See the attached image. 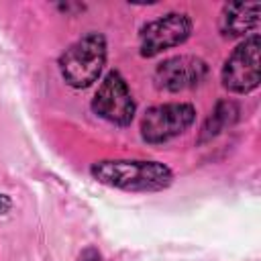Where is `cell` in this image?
<instances>
[{
  "instance_id": "1",
  "label": "cell",
  "mask_w": 261,
  "mask_h": 261,
  "mask_svg": "<svg viewBox=\"0 0 261 261\" xmlns=\"http://www.w3.org/2000/svg\"><path fill=\"white\" fill-rule=\"evenodd\" d=\"M90 175L102 186L130 194L163 192L173 184L171 167L153 159H100L90 165Z\"/></svg>"
},
{
  "instance_id": "2",
  "label": "cell",
  "mask_w": 261,
  "mask_h": 261,
  "mask_svg": "<svg viewBox=\"0 0 261 261\" xmlns=\"http://www.w3.org/2000/svg\"><path fill=\"white\" fill-rule=\"evenodd\" d=\"M106 37L98 31H88L59 55V73L67 86L75 90H86L100 80L106 65Z\"/></svg>"
},
{
  "instance_id": "3",
  "label": "cell",
  "mask_w": 261,
  "mask_h": 261,
  "mask_svg": "<svg viewBox=\"0 0 261 261\" xmlns=\"http://www.w3.org/2000/svg\"><path fill=\"white\" fill-rule=\"evenodd\" d=\"M196 106L190 102H165L145 110L141 118V139L147 145H165L196 122Z\"/></svg>"
},
{
  "instance_id": "4",
  "label": "cell",
  "mask_w": 261,
  "mask_h": 261,
  "mask_svg": "<svg viewBox=\"0 0 261 261\" xmlns=\"http://www.w3.org/2000/svg\"><path fill=\"white\" fill-rule=\"evenodd\" d=\"M259 35L253 33L251 37H245L232 53L224 59L220 82L222 88L230 94H251L259 88L261 82V67H259Z\"/></svg>"
},
{
  "instance_id": "5",
  "label": "cell",
  "mask_w": 261,
  "mask_h": 261,
  "mask_svg": "<svg viewBox=\"0 0 261 261\" xmlns=\"http://www.w3.org/2000/svg\"><path fill=\"white\" fill-rule=\"evenodd\" d=\"M194 22L186 12H165L139 31V53L141 57H155L167 49L184 45L192 35Z\"/></svg>"
},
{
  "instance_id": "6",
  "label": "cell",
  "mask_w": 261,
  "mask_h": 261,
  "mask_svg": "<svg viewBox=\"0 0 261 261\" xmlns=\"http://www.w3.org/2000/svg\"><path fill=\"white\" fill-rule=\"evenodd\" d=\"M92 110L94 114L116 126H128L133 122L137 112V102L133 98V92L124 75L118 69H112L102 77L92 98Z\"/></svg>"
},
{
  "instance_id": "7",
  "label": "cell",
  "mask_w": 261,
  "mask_h": 261,
  "mask_svg": "<svg viewBox=\"0 0 261 261\" xmlns=\"http://www.w3.org/2000/svg\"><path fill=\"white\" fill-rule=\"evenodd\" d=\"M210 69L202 57L196 55H173L163 59L153 73V82L163 92H186L206 82Z\"/></svg>"
},
{
  "instance_id": "8",
  "label": "cell",
  "mask_w": 261,
  "mask_h": 261,
  "mask_svg": "<svg viewBox=\"0 0 261 261\" xmlns=\"http://www.w3.org/2000/svg\"><path fill=\"white\" fill-rule=\"evenodd\" d=\"M259 2H226L218 14V31L226 39L247 37L259 27Z\"/></svg>"
},
{
  "instance_id": "9",
  "label": "cell",
  "mask_w": 261,
  "mask_h": 261,
  "mask_svg": "<svg viewBox=\"0 0 261 261\" xmlns=\"http://www.w3.org/2000/svg\"><path fill=\"white\" fill-rule=\"evenodd\" d=\"M239 114H241V108L234 100H228V98L218 100L214 104V108L210 110V114L206 116L202 128H200L198 143L204 145V143H210L212 139L220 137L226 128H230L239 120Z\"/></svg>"
},
{
  "instance_id": "10",
  "label": "cell",
  "mask_w": 261,
  "mask_h": 261,
  "mask_svg": "<svg viewBox=\"0 0 261 261\" xmlns=\"http://www.w3.org/2000/svg\"><path fill=\"white\" fill-rule=\"evenodd\" d=\"M80 261H102V255L98 249L94 247H86L82 253H80Z\"/></svg>"
},
{
  "instance_id": "11",
  "label": "cell",
  "mask_w": 261,
  "mask_h": 261,
  "mask_svg": "<svg viewBox=\"0 0 261 261\" xmlns=\"http://www.w3.org/2000/svg\"><path fill=\"white\" fill-rule=\"evenodd\" d=\"M10 210H12V198L0 192V216H6Z\"/></svg>"
}]
</instances>
